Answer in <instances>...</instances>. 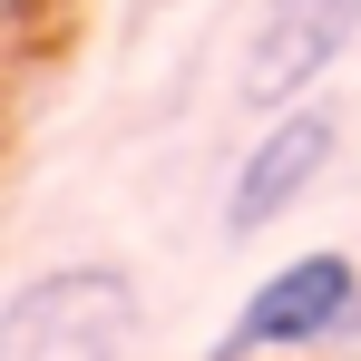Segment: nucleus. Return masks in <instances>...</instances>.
<instances>
[{"instance_id":"4","label":"nucleus","mask_w":361,"mask_h":361,"mask_svg":"<svg viewBox=\"0 0 361 361\" xmlns=\"http://www.w3.org/2000/svg\"><path fill=\"white\" fill-rule=\"evenodd\" d=\"M361 39V0H264V20H254V39H244L235 59V98L244 108H293L322 88V68L342 59Z\"/></svg>"},{"instance_id":"5","label":"nucleus","mask_w":361,"mask_h":361,"mask_svg":"<svg viewBox=\"0 0 361 361\" xmlns=\"http://www.w3.org/2000/svg\"><path fill=\"white\" fill-rule=\"evenodd\" d=\"M147 10H166V0H137V20H147Z\"/></svg>"},{"instance_id":"3","label":"nucleus","mask_w":361,"mask_h":361,"mask_svg":"<svg viewBox=\"0 0 361 361\" xmlns=\"http://www.w3.org/2000/svg\"><path fill=\"white\" fill-rule=\"evenodd\" d=\"M332 147H342V108H332V98H293V108H274L264 137L244 147V166L225 176V235H264V225H283L302 195L332 176Z\"/></svg>"},{"instance_id":"1","label":"nucleus","mask_w":361,"mask_h":361,"mask_svg":"<svg viewBox=\"0 0 361 361\" xmlns=\"http://www.w3.org/2000/svg\"><path fill=\"white\" fill-rule=\"evenodd\" d=\"M147 293L127 264H49L0 302V361H127Z\"/></svg>"},{"instance_id":"6","label":"nucleus","mask_w":361,"mask_h":361,"mask_svg":"<svg viewBox=\"0 0 361 361\" xmlns=\"http://www.w3.org/2000/svg\"><path fill=\"white\" fill-rule=\"evenodd\" d=\"M0 10H10V0H0Z\"/></svg>"},{"instance_id":"2","label":"nucleus","mask_w":361,"mask_h":361,"mask_svg":"<svg viewBox=\"0 0 361 361\" xmlns=\"http://www.w3.org/2000/svg\"><path fill=\"white\" fill-rule=\"evenodd\" d=\"M361 332V264L352 254H293L274 264L254 293L235 302V322L205 342V361H302V352H332Z\"/></svg>"}]
</instances>
